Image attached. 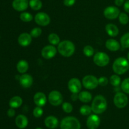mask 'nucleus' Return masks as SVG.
<instances>
[{
	"label": "nucleus",
	"instance_id": "24",
	"mask_svg": "<svg viewBox=\"0 0 129 129\" xmlns=\"http://www.w3.org/2000/svg\"><path fill=\"white\" fill-rule=\"evenodd\" d=\"M79 96V99L83 102H89L91 101L92 96L90 92L88 91H82L79 92L78 94Z\"/></svg>",
	"mask_w": 129,
	"mask_h": 129
},
{
	"label": "nucleus",
	"instance_id": "25",
	"mask_svg": "<svg viewBox=\"0 0 129 129\" xmlns=\"http://www.w3.org/2000/svg\"><path fill=\"white\" fill-rule=\"evenodd\" d=\"M29 6L32 10L37 11L42 8V3L41 0H30Z\"/></svg>",
	"mask_w": 129,
	"mask_h": 129
},
{
	"label": "nucleus",
	"instance_id": "14",
	"mask_svg": "<svg viewBox=\"0 0 129 129\" xmlns=\"http://www.w3.org/2000/svg\"><path fill=\"white\" fill-rule=\"evenodd\" d=\"M29 1L28 0H13L12 6L16 11H23L28 8Z\"/></svg>",
	"mask_w": 129,
	"mask_h": 129
},
{
	"label": "nucleus",
	"instance_id": "27",
	"mask_svg": "<svg viewBox=\"0 0 129 129\" xmlns=\"http://www.w3.org/2000/svg\"><path fill=\"white\" fill-rule=\"evenodd\" d=\"M20 18L21 19V21L24 22H29L33 20L34 17H33L32 15L30 13L23 12L20 14Z\"/></svg>",
	"mask_w": 129,
	"mask_h": 129
},
{
	"label": "nucleus",
	"instance_id": "8",
	"mask_svg": "<svg viewBox=\"0 0 129 129\" xmlns=\"http://www.w3.org/2000/svg\"><path fill=\"white\" fill-rule=\"evenodd\" d=\"M48 99L50 104L54 106H58L62 103L63 97L59 91H52L49 93Z\"/></svg>",
	"mask_w": 129,
	"mask_h": 129
},
{
	"label": "nucleus",
	"instance_id": "38",
	"mask_svg": "<svg viewBox=\"0 0 129 129\" xmlns=\"http://www.w3.org/2000/svg\"><path fill=\"white\" fill-rule=\"evenodd\" d=\"M64 5L68 7H71L75 4L76 0H64Z\"/></svg>",
	"mask_w": 129,
	"mask_h": 129
},
{
	"label": "nucleus",
	"instance_id": "45",
	"mask_svg": "<svg viewBox=\"0 0 129 129\" xmlns=\"http://www.w3.org/2000/svg\"></svg>",
	"mask_w": 129,
	"mask_h": 129
},
{
	"label": "nucleus",
	"instance_id": "7",
	"mask_svg": "<svg viewBox=\"0 0 129 129\" xmlns=\"http://www.w3.org/2000/svg\"><path fill=\"white\" fill-rule=\"evenodd\" d=\"M128 99L127 95L123 92H118L116 94L113 98L115 105L118 108H123L127 105Z\"/></svg>",
	"mask_w": 129,
	"mask_h": 129
},
{
	"label": "nucleus",
	"instance_id": "11",
	"mask_svg": "<svg viewBox=\"0 0 129 129\" xmlns=\"http://www.w3.org/2000/svg\"><path fill=\"white\" fill-rule=\"evenodd\" d=\"M57 53V49L53 45L46 46L42 49L41 54L44 58L47 59L54 58Z\"/></svg>",
	"mask_w": 129,
	"mask_h": 129
},
{
	"label": "nucleus",
	"instance_id": "30",
	"mask_svg": "<svg viewBox=\"0 0 129 129\" xmlns=\"http://www.w3.org/2000/svg\"><path fill=\"white\" fill-rule=\"evenodd\" d=\"M79 111H80L81 114L82 115H84V116L89 115H90V113L92 111L91 107L89 106V105H83V106H82L80 108Z\"/></svg>",
	"mask_w": 129,
	"mask_h": 129
},
{
	"label": "nucleus",
	"instance_id": "35",
	"mask_svg": "<svg viewBox=\"0 0 129 129\" xmlns=\"http://www.w3.org/2000/svg\"><path fill=\"white\" fill-rule=\"evenodd\" d=\"M43 113H44L43 109L42 108V107H40V106H37L36 108H34V111H33V115L36 118L41 117L42 116Z\"/></svg>",
	"mask_w": 129,
	"mask_h": 129
},
{
	"label": "nucleus",
	"instance_id": "2",
	"mask_svg": "<svg viewBox=\"0 0 129 129\" xmlns=\"http://www.w3.org/2000/svg\"><path fill=\"white\" fill-rule=\"evenodd\" d=\"M57 50L62 56L70 57L74 53L75 46L70 40H63L58 44Z\"/></svg>",
	"mask_w": 129,
	"mask_h": 129
},
{
	"label": "nucleus",
	"instance_id": "21",
	"mask_svg": "<svg viewBox=\"0 0 129 129\" xmlns=\"http://www.w3.org/2000/svg\"><path fill=\"white\" fill-rule=\"evenodd\" d=\"M105 30L108 35L111 37H115L118 35L119 30L117 25L113 24H108L106 25Z\"/></svg>",
	"mask_w": 129,
	"mask_h": 129
},
{
	"label": "nucleus",
	"instance_id": "3",
	"mask_svg": "<svg viewBox=\"0 0 129 129\" xmlns=\"http://www.w3.org/2000/svg\"><path fill=\"white\" fill-rule=\"evenodd\" d=\"M112 68L116 74L122 75L128 70L129 61L125 58L120 57L114 61Z\"/></svg>",
	"mask_w": 129,
	"mask_h": 129
},
{
	"label": "nucleus",
	"instance_id": "28",
	"mask_svg": "<svg viewBox=\"0 0 129 129\" xmlns=\"http://www.w3.org/2000/svg\"><path fill=\"white\" fill-rule=\"evenodd\" d=\"M121 45L124 48H129V32L125 34L121 37Z\"/></svg>",
	"mask_w": 129,
	"mask_h": 129
},
{
	"label": "nucleus",
	"instance_id": "10",
	"mask_svg": "<svg viewBox=\"0 0 129 129\" xmlns=\"http://www.w3.org/2000/svg\"><path fill=\"white\" fill-rule=\"evenodd\" d=\"M35 21L39 25L45 27L50 24V18L46 13L39 12L35 16Z\"/></svg>",
	"mask_w": 129,
	"mask_h": 129
},
{
	"label": "nucleus",
	"instance_id": "5",
	"mask_svg": "<svg viewBox=\"0 0 129 129\" xmlns=\"http://www.w3.org/2000/svg\"><path fill=\"white\" fill-rule=\"evenodd\" d=\"M93 61L98 67H105L110 63V57L107 53L98 52L94 55Z\"/></svg>",
	"mask_w": 129,
	"mask_h": 129
},
{
	"label": "nucleus",
	"instance_id": "13",
	"mask_svg": "<svg viewBox=\"0 0 129 129\" xmlns=\"http://www.w3.org/2000/svg\"><path fill=\"white\" fill-rule=\"evenodd\" d=\"M68 88L72 93L78 94L81 89V83L77 78H73L68 82Z\"/></svg>",
	"mask_w": 129,
	"mask_h": 129
},
{
	"label": "nucleus",
	"instance_id": "29",
	"mask_svg": "<svg viewBox=\"0 0 129 129\" xmlns=\"http://www.w3.org/2000/svg\"><path fill=\"white\" fill-rule=\"evenodd\" d=\"M110 83L112 85L117 87V86L119 85L120 83L121 78L118 75H113L110 77Z\"/></svg>",
	"mask_w": 129,
	"mask_h": 129
},
{
	"label": "nucleus",
	"instance_id": "39",
	"mask_svg": "<svg viewBox=\"0 0 129 129\" xmlns=\"http://www.w3.org/2000/svg\"><path fill=\"white\" fill-rule=\"evenodd\" d=\"M7 114L9 117H13V116H15V111L14 110V108H11L10 109H9L7 111Z\"/></svg>",
	"mask_w": 129,
	"mask_h": 129
},
{
	"label": "nucleus",
	"instance_id": "19",
	"mask_svg": "<svg viewBox=\"0 0 129 129\" xmlns=\"http://www.w3.org/2000/svg\"><path fill=\"white\" fill-rule=\"evenodd\" d=\"M16 125L20 129H23L27 126L28 124V120L26 116L23 115H19L15 119Z\"/></svg>",
	"mask_w": 129,
	"mask_h": 129
},
{
	"label": "nucleus",
	"instance_id": "18",
	"mask_svg": "<svg viewBox=\"0 0 129 129\" xmlns=\"http://www.w3.org/2000/svg\"><path fill=\"white\" fill-rule=\"evenodd\" d=\"M45 126L50 129H54L59 125V120L56 117L54 116H49L45 119Z\"/></svg>",
	"mask_w": 129,
	"mask_h": 129
},
{
	"label": "nucleus",
	"instance_id": "41",
	"mask_svg": "<svg viewBox=\"0 0 129 129\" xmlns=\"http://www.w3.org/2000/svg\"><path fill=\"white\" fill-rule=\"evenodd\" d=\"M115 4L117 6H120L124 4V0H115Z\"/></svg>",
	"mask_w": 129,
	"mask_h": 129
},
{
	"label": "nucleus",
	"instance_id": "33",
	"mask_svg": "<svg viewBox=\"0 0 129 129\" xmlns=\"http://www.w3.org/2000/svg\"><path fill=\"white\" fill-rule=\"evenodd\" d=\"M121 89L126 94H129V78L123 80L121 84Z\"/></svg>",
	"mask_w": 129,
	"mask_h": 129
},
{
	"label": "nucleus",
	"instance_id": "17",
	"mask_svg": "<svg viewBox=\"0 0 129 129\" xmlns=\"http://www.w3.org/2000/svg\"><path fill=\"white\" fill-rule=\"evenodd\" d=\"M34 101L37 106L42 107L45 106L47 102V98L45 94L43 92H37L34 96Z\"/></svg>",
	"mask_w": 129,
	"mask_h": 129
},
{
	"label": "nucleus",
	"instance_id": "37",
	"mask_svg": "<svg viewBox=\"0 0 129 129\" xmlns=\"http://www.w3.org/2000/svg\"><path fill=\"white\" fill-rule=\"evenodd\" d=\"M108 83V79L105 77H101L98 78V83L101 86H106Z\"/></svg>",
	"mask_w": 129,
	"mask_h": 129
},
{
	"label": "nucleus",
	"instance_id": "20",
	"mask_svg": "<svg viewBox=\"0 0 129 129\" xmlns=\"http://www.w3.org/2000/svg\"><path fill=\"white\" fill-rule=\"evenodd\" d=\"M105 46L108 50L111 51H117L120 49V43L113 39H110L106 41Z\"/></svg>",
	"mask_w": 129,
	"mask_h": 129
},
{
	"label": "nucleus",
	"instance_id": "32",
	"mask_svg": "<svg viewBox=\"0 0 129 129\" xmlns=\"http://www.w3.org/2000/svg\"><path fill=\"white\" fill-rule=\"evenodd\" d=\"M118 19H119V22L122 25H126V24H128L129 21L128 16L125 13H120L119 16H118Z\"/></svg>",
	"mask_w": 129,
	"mask_h": 129
},
{
	"label": "nucleus",
	"instance_id": "23",
	"mask_svg": "<svg viewBox=\"0 0 129 129\" xmlns=\"http://www.w3.org/2000/svg\"><path fill=\"white\" fill-rule=\"evenodd\" d=\"M28 68L29 65L28 62L26 61L23 60V59L18 61V63H17V65H16L18 72L20 73H25V72H27Z\"/></svg>",
	"mask_w": 129,
	"mask_h": 129
},
{
	"label": "nucleus",
	"instance_id": "43",
	"mask_svg": "<svg viewBox=\"0 0 129 129\" xmlns=\"http://www.w3.org/2000/svg\"><path fill=\"white\" fill-rule=\"evenodd\" d=\"M127 59H128V61H129V52L128 53V54H127Z\"/></svg>",
	"mask_w": 129,
	"mask_h": 129
},
{
	"label": "nucleus",
	"instance_id": "9",
	"mask_svg": "<svg viewBox=\"0 0 129 129\" xmlns=\"http://www.w3.org/2000/svg\"><path fill=\"white\" fill-rule=\"evenodd\" d=\"M120 13V10L117 7L114 6H110L106 8L103 11V15L109 20H114L118 17Z\"/></svg>",
	"mask_w": 129,
	"mask_h": 129
},
{
	"label": "nucleus",
	"instance_id": "31",
	"mask_svg": "<svg viewBox=\"0 0 129 129\" xmlns=\"http://www.w3.org/2000/svg\"><path fill=\"white\" fill-rule=\"evenodd\" d=\"M83 53L87 57H91L93 56L94 53V50L93 48L91 46H86L83 49Z\"/></svg>",
	"mask_w": 129,
	"mask_h": 129
},
{
	"label": "nucleus",
	"instance_id": "16",
	"mask_svg": "<svg viewBox=\"0 0 129 129\" xmlns=\"http://www.w3.org/2000/svg\"><path fill=\"white\" fill-rule=\"evenodd\" d=\"M32 37L31 36L30 34L28 33L24 32L20 34L18 39V42L19 44L23 47H26L29 46L31 43L32 40Z\"/></svg>",
	"mask_w": 129,
	"mask_h": 129
},
{
	"label": "nucleus",
	"instance_id": "36",
	"mask_svg": "<svg viewBox=\"0 0 129 129\" xmlns=\"http://www.w3.org/2000/svg\"><path fill=\"white\" fill-rule=\"evenodd\" d=\"M42 29L39 27H35L30 32V35L32 37H38L42 34Z\"/></svg>",
	"mask_w": 129,
	"mask_h": 129
},
{
	"label": "nucleus",
	"instance_id": "15",
	"mask_svg": "<svg viewBox=\"0 0 129 129\" xmlns=\"http://www.w3.org/2000/svg\"><path fill=\"white\" fill-rule=\"evenodd\" d=\"M20 83L24 88H29L31 87L34 82L33 77L30 75L24 73L20 77Z\"/></svg>",
	"mask_w": 129,
	"mask_h": 129
},
{
	"label": "nucleus",
	"instance_id": "26",
	"mask_svg": "<svg viewBox=\"0 0 129 129\" xmlns=\"http://www.w3.org/2000/svg\"><path fill=\"white\" fill-rule=\"evenodd\" d=\"M48 40L49 42L53 46L58 45L60 43V37L57 34L55 33H51L48 36Z\"/></svg>",
	"mask_w": 129,
	"mask_h": 129
},
{
	"label": "nucleus",
	"instance_id": "40",
	"mask_svg": "<svg viewBox=\"0 0 129 129\" xmlns=\"http://www.w3.org/2000/svg\"><path fill=\"white\" fill-rule=\"evenodd\" d=\"M123 8L127 13H129V0H127L125 3L123 4Z\"/></svg>",
	"mask_w": 129,
	"mask_h": 129
},
{
	"label": "nucleus",
	"instance_id": "34",
	"mask_svg": "<svg viewBox=\"0 0 129 129\" xmlns=\"http://www.w3.org/2000/svg\"><path fill=\"white\" fill-rule=\"evenodd\" d=\"M62 110L64 112L67 113H70L72 112L73 110V107L71 103L68 102H65L62 104Z\"/></svg>",
	"mask_w": 129,
	"mask_h": 129
},
{
	"label": "nucleus",
	"instance_id": "44",
	"mask_svg": "<svg viewBox=\"0 0 129 129\" xmlns=\"http://www.w3.org/2000/svg\"><path fill=\"white\" fill-rule=\"evenodd\" d=\"M35 129H43V128H40V127H37V128H36Z\"/></svg>",
	"mask_w": 129,
	"mask_h": 129
},
{
	"label": "nucleus",
	"instance_id": "22",
	"mask_svg": "<svg viewBox=\"0 0 129 129\" xmlns=\"http://www.w3.org/2000/svg\"><path fill=\"white\" fill-rule=\"evenodd\" d=\"M23 103V100L20 96H14L10 99L9 104L11 108H18L21 106Z\"/></svg>",
	"mask_w": 129,
	"mask_h": 129
},
{
	"label": "nucleus",
	"instance_id": "42",
	"mask_svg": "<svg viewBox=\"0 0 129 129\" xmlns=\"http://www.w3.org/2000/svg\"><path fill=\"white\" fill-rule=\"evenodd\" d=\"M71 99L73 101H76V100H78L79 99V96H78V94L73 93V94L71 96Z\"/></svg>",
	"mask_w": 129,
	"mask_h": 129
},
{
	"label": "nucleus",
	"instance_id": "6",
	"mask_svg": "<svg viewBox=\"0 0 129 129\" xmlns=\"http://www.w3.org/2000/svg\"><path fill=\"white\" fill-rule=\"evenodd\" d=\"M83 85L87 89H94L99 85L98 79L94 76L88 75L83 78Z\"/></svg>",
	"mask_w": 129,
	"mask_h": 129
},
{
	"label": "nucleus",
	"instance_id": "1",
	"mask_svg": "<svg viewBox=\"0 0 129 129\" xmlns=\"http://www.w3.org/2000/svg\"><path fill=\"white\" fill-rule=\"evenodd\" d=\"M91 107L92 111L96 115L103 113L107 110V100L102 95H98L93 100Z\"/></svg>",
	"mask_w": 129,
	"mask_h": 129
},
{
	"label": "nucleus",
	"instance_id": "4",
	"mask_svg": "<svg viewBox=\"0 0 129 129\" xmlns=\"http://www.w3.org/2000/svg\"><path fill=\"white\" fill-rule=\"evenodd\" d=\"M60 129H81L79 120L74 116H66L60 121Z\"/></svg>",
	"mask_w": 129,
	"mask_h": 129
},
{
	"label": "nucleus",
	"instance_id": "12",
	"mask_svg": "<svg viewBox=\"0 0 129 129\" xmlns=\"http://www.w3.org/2000/svg\"><path fill=\"white\" fill-rule=\"evenodd\" d=\"M100 124V118L96 114L91 115L88 116L86 125L88 129H96Z\"/></svg>",
	"mask_w": 129,
	"mask_h": 129
}]
</instances>
